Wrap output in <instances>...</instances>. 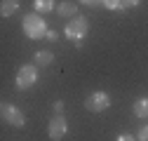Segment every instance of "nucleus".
<instances>
[{
    "instance_id": "nucleus-12",
    "label": "nucleus",
    "mask_w": 148,
    "mask_h": 141,
    "mask_svg": "<svg viewBox=\"0 0 148 141\" xmlns=\"http://www.w3.org/2000/svg\"><path fill=\"white\" fill-rule=\"evenodd\" d=\"M106 10H122V0H103Z\"/></svg>"
},
{
    "instance_id": "nucleus-11",
    "label": "nucleus",
    "mask_w": 148,
    "mask_h": 141,
    "mask_svg": "<svg viewBox=\"0 0 148 141\" xmlns=\"http://www.w3.org/2000/svg\"><path fill=\"white\" fill-rule=\"evenodd\" d=\"M132 108H134V115H136V118L146 120V118H148V99H146V97H143V99H136Z\"/></svg>"
},
{
    "instance_id": "nucleus-17",
    "label": "nucleus",
    "mask_w": 148,
    "mask_h": 141,
    "mask_svg": "<svg viewBox=\"0 0 148 141\" xmlns=\"http://www.w3.org/2000/svg\"><path fill=\"white\" fill-rule=\"evenodd\" d=\"M54 113H57V115L64 113V101H61V99H59V101H54Z\"/></svg>"
},
{
    "instance_id": "nucleus-9",
    "label": "nucleus",
    "mask_w": 148,
    "mask_h": 141,
    "mask_svg": "<svg viewBox=\"0 0 148 141\" xmlns=\"http://www.w3.org/2000/svg\"><path fill=\"white\" fill-rule=\"evenodd\" d=\"M19 10V0H3L0 3V16H12Z\"/></svg>"
},
{
    "instance_id": "nucleus-10",
    "label": "nucleus",
    "mask_w": 148,
    "mask_h": 141,
    "mask_svg": "<svg viewBox=\"0 0 148 141\" xmlns=\"http://www.w3.org/2000/svg\"><path fill=\"white\" fill-rule=\"evenodd\" d=\"M54 7H57L54 0H33V10L38 12V14H47V12H52Z\"/></svg>"
},
{
    "instance_id": "nucleus-8",
    "label": "nucleus",
    "mask_w": 148,
    "mask_h": 141,
    "mask_svg": "<svg viewBox=\"0 0 148 141\" xmlns=\"http://www.w3.org/2000/svg\"><path fill=\"white\" fill-rule=\"evenodd\" d=\"M54 61V54H52V52L49 49H40V52H35V66H38V68H45V66H49Z\"/></svg>"
},
{
    "instance_id": "nucleus-4",
    "label": "nucleus",
    "mask_w": 148,
    "mask_h": 141,
    "mask_svg": "<svg viewBox=\"0 0 148 141\" xmlns=\"http://www.w3.org/2000/svg\"><path fill=\"white\" fill-rule=\"evenodd\" d=\"M0 115H3V120L7 125H12V127H24L26 125V115L21 113V108H16L14 103H3L0 106Z\"/></svg>"
},
{
    "instance_id": "nucleus-2",
    "label": "nucleus",
    "mask_w": 148,
    "mask_h": 141,
    "mask_svg": "<svg viewBox=\"0 0 148 141\" xmlns=\"http://www.w3.org/2000/svg\"><path fill=\"white\" fill-rule=\"evenodd\" d=\"M89 33V21L85 19V16H73V19L66 24V28H64V35L68 40H73V42H82V38Z\"/></svg>"
},
{
    "instance_id": "nucleus-14",
    "label": "nucleus",
    "mask_w": 148,
    "mask_h": 141,
    "mask_svg": "<svg viewBox=\"0 0 148 141\" xmlns=\"http://www.w3.org/2000/svg\"><path fill=\"white\" fill-rule=\"evenodd\" d=\"M78 3H82L87 7H99V5H103V0H78Z\"/></svg>"
},
{
    "instance_id": "nucleus-7",
    "label": "nucleus",
    "mask_w": 148,
    "mask_h": 141,
    "mask_svg": "<svg viewBox=\"0 0 148 141\" xmlns=\"http://www.w3.org/2000/svg\"><path fill=\"white\" fill-rule=\"evenodd\" d=\"M57 12H59V16H78V3H71V0H64V3H59L57 5Z\"/></svg>"
},
{
    "instance_id": "nucleus-13",
    "label": "nucleus",
    "mask_w": 148,
    "mask_h": 141,
    "mask_svg": "<svg viewBox=\"0 0 148 141\" xmlns=\"http://www.w3.org/2000/svg\"><path fill=\"white\" fill-rule=\"evenodd\" d=\"M136 141H148V125L139 127V132H136Z\"/></svg>"
},
{
    "instance_id": "nucleus-16",
    "label": "nucleus",
    "mask_w": 148,
    "mask_h": 141,
    "mask_svg": "<svg viewBox=\"0 0 148 141\" xmlns=\"http://www.w3.org/2000/svg\"><path fill=\"white\" fill-rule=\"evenodd\" d=\"M45 38H47L49 42H54V40H59V33H57V31L52 28V31H47V35H45Z\"/></svg>"
},
{
    "instance_id": "nucleus-15",
    "label": "nucleus",
    "mask_w": 148,
    "mask_h": 141,
    "mask_svg": "<svg viewBox=\"0 0 148 141\" xmlns=\"http://www.w3.org/2000/svg\"><path fill=\"white\" fill-rule=\"evenodd\" d=\"M136 5H141V0H122V10H127V7H136Z\"/></svg>"
},
{
    "instance_id": "nucleus-18",
    "label": "nucleus",
    "mask_w": 148,
    "mask_h": 141,
    "mask_svg": "<svg viewBox=\"0 0 148 141\" xmlns=\"http://www.w3.org/2000/svg\"><path fill=\"white\" fill-rule=\"evenodd\" d=\"M115 141H136V136H132V134H120Z\"/></svg>"
},
{
    "instance_id": "nucleus-6",
    "label": "nucleus",
    "mask_w": 148,
    "mask_h": 141,
    "mask_svg": "<svg viewBox=\"0 0 148 141\" xmlns=\"http://www.w3.org/2000/svg\"><path fill=\"white\" fill-rule=\"evenodd\" d=\"M66 132H68V120L64 118V113H61V115H54V118L49 120V127H47L49 139H52V141H61V139L66 136Z\"/></svg>"
},
{
    "instance_id": "nucleus-5",
    "label": "nucleus",
    "mask_w": 148,
    "mask_h": 141,
    "mask_svg": "<svg viewBox=\"0 0 148 141\" xmlns=\"http://www.w3.org/2000/svg\"><path fill=\"white\" fill-rule=\"evenodd\" d=\"M110 106V97L106 92H92L87 99H85V108L92 111V113H101Z\"/></svg>"
},
{
    "instance_id": "nucleus-1",
    "label": "nucleus",
    "mask_w": 148,
    "mask_h": 141,
    "mask_svg": "<svg viewBox=\"0 0 148 141\" xmlns=\"http://www.w3.org/2000/svg\"><path fill=\"white\" fill-rule=\"evenodd\" d=\"M21 26H24V33L28 35L31 40H40V38H45L47 35V26H45V19H42V14H38V12H31V14H26L24 16V21H21Z\"/></svg>"
},
{
    "instance_id": "nucleus-3",
    "label": "nucleus",
    "mask_w": 148,
    "mask_h": 141,
    "mask_svg": "<svg viewBox=\"0 0 148 141\" xmlns=\"http://www.w3.org/2000/svg\"><path fill=\"white\" fill-rule=\"evenodd\" d=\"M35 82H38V66L35 64H24L19 68V73H16V78H14V85L19 90H31Z\"/></svg>"
}]
</instances>
